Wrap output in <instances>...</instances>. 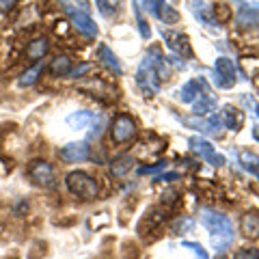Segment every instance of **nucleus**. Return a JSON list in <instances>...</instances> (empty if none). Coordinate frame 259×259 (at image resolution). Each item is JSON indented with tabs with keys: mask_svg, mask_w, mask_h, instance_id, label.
<instances>
[{
	"mask_svg": "<svg viewBox=\"0 0 259 259\" xmlns=\"http://www.w3.org/2000/svg\"><path fill=\"white\" fill-rule=\"evenodd\" d=\"M24 212H28V201H20V203L15 205V216H22Z\"/></svg>",
	"mask_w": 259,
	"mask_h": 259,
	"instance_id": "obj_34",
	"label": "nucleus"
},
{
	"mask_svg": "<svg viewBox=\"0 0 259 259\" xmlns=\"http://www.w3.org/2000/svg\"><path fill=\"white\" fill-rule=\"evenodd\" d=\"M240 164L244 171H248L253 177H257L259 180V156L253 151H242L240 153Z\"/></svg>",
	"mask_w": 259,
	"mask_h": 259,
	"instance_id": "obj_20",
	"label": "nucleus"
},
{
	"mask_svg": "<svg viewBox=\"0 0 259 259\" xmlns=\"http://www.w3.org/2000/svg\"><path fill=\"white\" fill-rule=\"evenodd\" d=\"M166 221V209H162V207H151L147 214H145V218H143V223H141V227H139V231H143L145 227H147V233H151L153 229H158V227ZM145 233V236H147ZM143 236V238H145Z\"/></svg>",
	"mask_w": 259,
	"mask_h": 259,
	"instance_id": "obj_15",
	"label": "nucleus"
},
{
	"mask_svg": "<svg viewBox=\"0 0 259 259\" xmlns=\"http://www.w3.org/2000/svg\"><path fill=\"white\" fill-rule=\"evenodd\" d=\"M201 93V82L199 80H188L186 84H182V89L177 91V97L184 102V104H194V100L199 97Z\"/></svg>",
	"mask_w": 259,
	"mask_h": 259,
	"instance_id": "obj_18",
	"label": "nucleus"
},
{
	"mask_svg": "<svg viewBox=\"0 0 259 259\" xmlns=\"http://www.w3.org/2000/svg\"><path fill=\"white\" fill-rule=\"evenodd\" d=\"M233 259H259V250L257 248H242L233 255Z\"/></svg>",
	"mask_w": 259,
	"mask_h": 259,
	"instance_id": "obj_28",
	"label": "nucleus"
},
{
	"mask_svg": "<svg viewBox=\"0 0 259 259\" xmlns=\"http://www.w3.org/2000/svg\"><path fill=\"white\" fill-rule=\"evenodd\" d=\"M214 82L218 89H231L238 82V69L231 59L218 56L214 61Z\"/></svg>",
	"mask_w": 259,
	"mask_h": 259,
	"instance_id": "obj_4",
	"label": "nucleus"
},
{
	"mask_svg": "<svg viewBox=\"0 0 259 259\" xmlns=\"http://www.w3.org/2000/svg\"><path fill=\"white\" fill-rule=\"evenodd\" d=\"M136 134H139V127H136V121L130 115H119L110 123V141L115 145L132 143L136 139Z\"/></svg>",
	"mask_w": 259,
	"mask_h": 259,
	"instance_id": "obj_3",
	"label": "nucleus"
},
{
	"mask_svg": "<svg viewBox=\"0 0 259 259\" xmlns=\"http://www.w3.org/2000/svg\"><path fill=\"white\" fill-rule=\"evenodd\" d=\"M41 74H44V65L41 63L32 65L30 69H26L20 76V87H32V84H37V80H39V76H41Z\"/></svg>",
	"mask_w": 259,
	"mask_h": 259,
	"instance_id": "obj_22",
	"label": "nucleus"
},
{
	"mask_svg": "<svg viewBox=\"0 0 259 259\" xmlns=\"http://www.w3.org/2000/svg\"><path fill=\"white\" fill-rule=\"evenodd\" d=\"M173 180H180V173H166L158 177V182H173Z\"/></svg>",
	"mask_w": 259,
	"mask_h": 259,
	"instance_id": "obj_35",
	"label": "nucleus"
},
{
	"mask_svg": "<svg viewBox=\"0 0 259 259\" xmlns=\"http://www.w3.org/2000/svg\"><path fill=\"white\" fill-rule=\"evenodd\" d=\"M134 168V158L132 156H121L110 162V173L112 177H125Z\"/></svg>",
	"mask_w": 259,
	"mask_h": 259,
	"instance_id": "obj_19",
	"label": "nucleus"
},
{
	"mask_svg": "<svg viewBox=\"0 0 259 259\" xmlns=\"http://www.w3.org/2000/svg\"><path fill=\"white\" fill-rule=\"evenodd\" d=\"M188 143H190L192 151H194V153H199V156L203 158L207 164H212V166H223V164H225V156L216 153V149L212 147V143H209V141L201 139V136H192Z\"/></svg>",
	"mask_w": 259,
	"mask_h": 259,
	"instance_id": "obj_6",
	"label": "nucleus"
},
{
	"mask_svg": "<svg viewBox=\"0 0 259 259\" xmlns=\"http://www.w3.org/2000/svg\"><path fill=\"white\" fill-rule=\"evenodd\" d=\"M89 69H91V65H89V63H84V65H80V67L78 69H71V78H80V76H82V74H87V71Z\"/></svg>",
	"mask_w": 259,
	"mask_h": 259,
	"instance_id": "obj_33",
	"label": "nucleus"
},
{
	"mask_svg": "<svg viewBox=\"0 0 259 259\" xmlns=\"http://www.w3.org/2000/svg\"><path fill=\"white\" fill-rule=\"evenodd\" d=\"M255 115H257V119H259V104H257V106H255Z\"/></svg>",
	"mask_w": 259,
	"mask_h": 259,
	"instance_id": "obj_37",
	"label": "nucleus"
},
{
	"mask_svg": "<svg viewBox=\"0 0 259 259\" xmlns=\"http://www.w3.org/2000/svg\"><path fill=\"white\" fill-rule=\"evenodd\" d=\"M192 227H194L192 218H177L171 229H173V233H186V231H190Z\"/></svg>",
	"mask_w": 259,
	"mask_h": 259,
	"instance_id": "obj_25",
	"label": "nucleus"
},
{
	"mask_svg": "<svg viewBox=\"0 0 259 259\" xmlns=\"http://www.w3.org/2000/svg\"><path fill=\"white\" fill-rule=\"evenodd\" d=\"M199 221L209 233H212L214 250L216 253H225V250L231 246V242H233V225L229 221V216L216 212V209L203 207L199 212Z\"/></svg>",
	"mask_w": 259,
	"mask_h": 259,
	"instance_id": "obj_1",
	"label": "nucleus"
},
{
	"mask_svg": "<svg viewBox=\"0 0 259 259\" xmlns=\"http://www.w3.org/2000/svg\"><path fill=\"white\" fill-rule=\"evenodd\" d=\"M95 5H97V9H100V13L106 15V18L112 13V3L110 0H95Z\"/></svg>",
	"mask_w": 259,
	"mask_h": 259,
	"instance_id": "obj_30",
	"label": "nucleus"
},
{
	"mask_svg": "<svg viewBox=\"0 0 259 259\" xmlns=\"http://www.w3.org/2000/svg\"><path fill=\"white\" fill-rule=\"evenodd\" d=\"M91 158V147L87 141H76V143H67L65 147H61V160L69 162V164H80Z\"/></svg>",
	"mask_w": 259,
	"mask_h": 259,
	"instance_id": "obj_8",
	"label": "nucleus"
},
{
	"mask_svg": "<svg viewBox=\"0 0 259 259\" xmlns=\"http://www.w3.org/2000/svg\"><path fill=\"white\" fill-rule=\"evenodd\" d=\"M65 186H67V190L74 194V197L82 199V201H91L100 194V184H97V180L84 171H71L65 177Z\"/></svg>",
	"mask_w": 259,
	"mask_h": 259,
	"instance_id": "obj_2",
	"label": "nucleus"
},
{
	"mask_svg": "<svg viewBox=\"0 0 259 259\" xmlns=\"http://www.w3.org/2000/svg\"><path fill=\"white\" fill-rule=\"evenodd\" d=\"M28 177L37 186H52L56 180V171L50 162L35 160V162H30V166H28Z\"/></svg>",
	"mask_w": 259,
	"mask_h": 259,
	"instance_id": "obj_7",
	"label": "nucleus"
},
{
	"mask_svg": "<svg viewBox=\"0 0 259 259\" xmlns=\"http://www.w3.org/2000/svg\"><path fill=\"white\" fill-rule=\"evenodd\" d=\"M61 3H63V9H65V11H67L69 7H71V3H69V0H61Z\"/></svg>",
	"mask_w": 259,
	"mask_h": 259,
	"instance_id": "obj_36",
	"label": "nucleus"
},
{
	"mask_svg": "<svg viewBox=\"0 0 259 259\" xmlns=\"http://www.w3.org/2000/svg\"><path fill=\"white\" fill-rule=\"evenodd\" d=\"M132 7H134V18H136V24H139V32H141V37H143V39H151V28H149L147 20L143 18V9H141V5H139V3H132Z\"/></svg>",
	"mask_w": 259,
	"mask_h": 259,
	"instance_id": "obj_23",
	"label": "nucleus"
},
{
	"mask_svg": "<svg viewBox=\"0 0 259 259\" xmlns=\"http://www.w3.org/2000/svg\"><path fill=\"white\" fill-rule=\"evenodd\" d=\"M177 201V192L175 190H166L164 194H162V203H166V205H173Z\"/></svg>",
	"mask_w": 259,
	"mask_h": 259,
	"instance_id": "obj_31",
	"label": "nucleus"
},
{
	"mask_svg": "<svg viewBox=\"0 0 259 259\" xmlns=\"http://www.w3.org/2000/svg\"><path fill=\"white\" fill-rule=\"evenodd\" d=\"M182 246H184V248H190L192 253L197 255L199 259H209V257H207V253L203 250V246H201V244H197V242H182Z\"/></svg>",
	"mask_w": 259,
	"mask_h": 259,
	"instance_id": "obj_26",
	"label": "nucleus"
},
{
	"mask_svg": "<svg viewBox=\"0 0 259 259\" xmlns=\"http://www.w3.org/2000/svg\"><path fill=\"white\" fill-rule=\"evenodd\" d=\"M164 3H166V0H145V7H147V11L151 15H156V18H158V11H160V7Z\"/></svg>",
	"mask_w": 259,
	"mask_h": 259,
	"instance_id": "obj_29",
	"label": "nucleus"
},
{
	"mask_svg": "<svg viewBox=\"0 0 259 259\" xmlns=\"http://www.w3.org/2000/svg\"><path fill=\"white\" fill-rule=\"evenodd\" d=\"M20 0H0V11L3 13H7V11H11L15 5H18Z\"/></svg>",
	"mask_w": 259,
	"mask_h": 259,
	"instance_id": "obj_32",
	"label": "nucleus"
},
{
	"mask_svg": "<svg viewBox=\"0 0 259 259\" xmlns=\"http://www.w3.org/2000/svg\"><path fill=\"white\" fill-rule=\"evenodd\" d=\"M65 13L69 15V20H71V24H74V28H76L78 32H82L87 39H95V37H97V24L93 22V18H91V15H89L87 11L76 9V7L71 5Z\"/></svg>",
	"mask_w": 259,
	"mask_h": 259,
	"instance_id": "obj_5",
	"label": "nucleus"
},
{
	"mask_svg": "<svg viewBox=\"0 0 259 259\" xmlns=\"http://www.w3.org/2000/svg\"><path fill=\"white\" fill-rule=\"evenodd\" d=\"M48 50H50V41H48L46 37H37V39H32L26 48V59L28 61H41L48 54Z\"/></svg>",
	"mask_w": 259,
	"mask_h": 259,
	"instance_id": "obj_16",
	"label": "nucleus"
},
{
	"mask_svg": "<svg viewBox=\"0 0 259 259\" xmlns=\"http://www.w3.org/2000/svg\"><path fill=\"white\" fill-rule=\"evenodd\" d=\"M162 39H164L166 48L180 56H192V48H190V39L184 35V32H177V30H162Z\"/></svg>",
	"mask_w": 259,
	"mask_h": 259,
	"instance_id": "obj_9",
	"label": "nucleus"
},
{
	"mask_svg": "<svg viewBox=\"0 0 259 259\" xmlns=\"http://www.w3.org/2000/svg\"><path fill=\"white\" fill-rule=\"evenodd\" d=\"M50 74L54 76H69L71 74V59L69 56H56V59L50 63Z\"/></svg>",
	"mask_w": 259,
	"mask_h": 259,
	"instance_id": "obj_21",
	"label": "nucleus"
},
{
	"mask_svg": "<svg viewBox=\"0 0 259 259\" xmlns=\"http://www.w3.org/2000/svg\"><path fill=\"white\" fill-rule=\"evenodd\" d=\"M221 119H223V125H225L227 130H233V132H238V130L242 127V123H244V115H242L238 108H233L231 104L223 106Z\"/></svg>",
	"mask_w": 259,
	"mask_h": 259,
	"instance_id": "obj_14",
	"label": "nucleus"
},
{
	"mask_svg": "<svg viewBox=\"0 0 259 259\" xmlns=\"http://www.w3.org/2000/svg\"><path fill=\"white\" fill-rule=\"evenodd\" d=\"M164 168H166V162H158V164H151V166H141L139 173L141 175H156L160 171H164Z\"/></svg>",
	"mask_w": 259,
	"mask_h": 259,
	"instance_id": "obj_27",
	"label": "nucleus"
},
{
	"mask_svg": "<svg viewBox=\"0 0 259 259\" xmlns=\"http://www.w3.org/2000/svg\"><path fill=\"white\" fill-rule=\"evenodd\" d=\"M97 61H100L104 67L112 69L117 76L123 74V67H121V63H119V59H117V54L112 52L106 44H100V46H97Z\"/></svg>",
	"mask_w": 259,
	"mask_h": 259,
	"instance_id": "obj_12",
	"label": "nucleus"
},
{
	"mask_svg": "<svg viewBox=\"0 0 259 259\" xmlns=\"http://www.w3.org/2000/svg\"><path fill=\"white\" fill-rule=\"evenodd\" d=\"M158 20H162L164 24H177V22H180V13H177L171 5L164 3L160 7V11H158Z\"/></svg>",
	"mask_w": 259,
	"mask_h": 259,
	"instance_id": "obj_24",
	"label": "nucleus"
},
{
	"mask_svg": "<svg viewBox=\"0 0 259 259\" xmlns=\"http://www.w3.org/2000/svg\"><path fill=\"white\" fill-rule=\"evenodd\" d=\"M236 22L242 28H257L259 26V3L242 5L236 11Z\"/></svg>",
	"mask_w": 259,
	"mask_h": 259,
	"instance_id": "obj_10",
	"label": "nucleus"
},
{
	"mask_svg": "<svg viewBox=\"0 0 259 259\" xmlns=\"http://www.w3.org/2000/svg\"><path fill=\"white\" fill-rule=\"evenodd\" d=\"M240 229L246 238H259V214L255 212H246L242 216V223H240Z\"/></svg>",
	"mask_w": 259,
	"mask_h": 259,
	"instance_id": "obj_17",
	"label": "nucleus"
},
{
	"mask_svg": "<svg viewBox=\"0 0 259 259\" xmlns=\"http://www.w3.org/2000/svg\"><path fill=\"white\" fill-rule=\"evenodd\" d=\"M95 119H97V115L91 112V110H76V112H71V115L67 117V125L78 132V130H89L93 125Z\"/></svg>",
	"mask_w": 259,
	"mask_h": 259,
	"instance_id": "obj_13",
	"label": "nucleus"
},
{
	"mask_svg": "<svg viewBox=\"0 0 259 259\" xmlns=\"http://www.w3.org/2000/svg\"><path fill=\"white\" fill-rule=\"evenodd\" d=\"M190 11H192V15H194V18H197L201 24H203L205 28L218 30V22L214 20L212 9H207L205 0H190Z\"/></svg>",
	"mask_w": 259,
	"mask_h": 259,
	"instance_id": "obj_11",
	"label": "nucleus"
}]
</instances>
